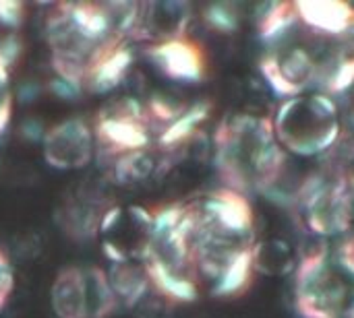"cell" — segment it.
I'll use <instances>...</instances> for the list:
<instances>
[{"label": "cell", "instance_id": "2", "mask_svg": "<svg viewBox=\"0 0 354 318\" xmlns=\"http://www.w3.org/2000/svg\"><path fill=\"white\" fill-rule=\"evenodd\" d=\"M214 166L226 188L243 197L270 195L286 166L272 118L247 112L226 116L214 132Z\"/></svg>", "mask_w": 354, "mask_h": 318}, {"label": "cell", "instance_id": "22", "mask_svg": "<svg viewBox=\"0 0 354 318\" xmlns=\"http://www.w3.org/2000/svg\"><path fill=\"white\" fill-rule=\"evenodd\" d=\"M336 265L340 267V271L348 273L351 277H354V234L344 236L338 246H336V255H334Z\"/></svg>", "mask_w": 354, "mask_h": 318}, {"label": "cell", "instance_id": "23", "mask_svg": "<svg viewBox=\"0 0 354 318\" xmlns=\"http://www.w3.org/2000/svg\"><path fill=\"white\" fill-rule=\"evenodd\" d=\"M25 19V4L19 0H0V25L19 27Z\"/></svg>", "mask_w": 354, "mask_h": 318}, {"label": "cell", "instance_id": "12", "mask_svg": "<svg viewBox=\"0 0 354 318\" xmlns=\"http://www.w3.org/2000/svg\"><path fill=\"white\" fill-rule=\"evenodd\" d=\"M145 56L170 81L199 83L205 79V56L201 48L189 37L145 46Z\"/></svg>", "mask_w": 354, "mask_h": 318}, {"label": "cell", "instance_id": "24", "mask_svg": "<svg viewBox=\"0 0 354 318\" xmlns=\"http://www.w3.org/2000/svg\"><path fill=\"white\" fill-rule=\"evenodd\" d=\"M346 317L354 318V296H353V300L348 302V308H346Z\"/></svg>", "mask_w": 354, "mask_h": 318}, {"label": "cell", "instance_id": "18", "mask_svg": "<svg viewBox=\"0 0 354 318\" xmlns=\"http://www.w3.org/2000/svg\"><path fill=\"white\" fill-rule=\"evenodd\" d=\"M338 106H340V139L326 157L334 159L330 166L348 170L354 166V91L344 95L338 101Z\"/></svg>", "mask_w": 354, "mask_h": 318}, {"label": "cell", "instance_id": "21", "mask_svg": "<svg viewBox=\"0 0 354 318\" xmlns=\"http://www.w3.org/2000/svg\"><path fill=\"white\" fill-rule=\"evenodd\" d=\"M12 292H15V269L6 250L0 246V312L8 306Z\"/></svg>", "mask_w": 354, "mask_h": 318}, {"label": "cell", "instance_id": "17", "mask_svg": "<svg viewBox=\"0 0 354 318\" xmlns=\"http://www.w3.org/2000/svg\"><path fill=\"white\" fill-rule=\"evenodd\" d=\"M110 286L120 306L133 308L137 306L151 290L149 277L141 263H120L112 265L108 271Z\"/></svg>", "mask_w": 354, "mask_h": 318}, {"label": "cell", "instance_id": "5", "mask_svg": "<svg viewBox=\"0 0 354 318\" xmlns=\"http://www.w3.org/2000/svg\"><path fill=\"white\" fill-rule=\"evenodd\" d=\"M295 199L307 230L315 236L354 234V188L346 170L326 166L301 184Z\"/></svg>", "mask_w": 354, "mask_h": 318}, {"label": "cell", "instance_id": "16", "mask_svg": "<svg viewBox=\"0 0 354 318\" xmlns=\"http://www.w3.org/2000/svg\"><path fill=\"white\" fill-rule=\"evenodd\" d=\"M299 265V259L290 242L282 238H268L255 242L253 246V267L255 273L266 277H286Z\"/></svg>", "mask_w": 354, "mask_h": 318}, {"label": "cell", "instance_id": "6", "mask_svg": "<svg viewBox=\"0 0 354 318\" xmlns=\"http://www.w3.org/2000/svg\"><path fill=\"white\" fill-rule=\"evenodd\" d=\"M295 271V308L301 318L346 317L348 286L326 246L311 248Z\"/></svg>", "mask_w": 354, "mask_h": 318}, {"label": "cell", "instance_id": "14", "mask_svg": "<svg viewBox=\"0 0 354 318\" xmlns=\"http://www.w3.org/2000/svg\"><path fill=\"white\" fill-rule=\"evenodd\" d=\"M255 27L266 48L284 43L303 29L295 10V2H266L257 6Z\"/></svg>", "mask_w": 354, "mask_h": 318}, {"label": "cell", "instance_id": "1", "mask_svg": "<svg viewBox=\"0 0 354 318\" xmlns=\"http://www.w3.org/2000/svg\"><path fill=\"white\" fill-rule=\"evenodd\" d=\"M139 2H54L44 37L54 72L85 91L95 72L129 48Z\"/></svg>", "mask_w": 354, "mask_h": 318}, {"label": "cell", "instance_id": "8", "mask_svg": "<svg viewBox=\"0 0 354 318\" xmlns=\"http://www.w3.org/2000/svg\"><path fill=\"white\" fill-rule=\"evenodd\" d=\"M93 135L97 151L102 149L114 159L131 151L153 147L160 130L149 118L145 103L135 97H120L97 112Z\"/></svg>", "mask_w": 354, "mask_h": 318}, {"label": "cell", "instance_id": "7", "mask_svg": "<svg viewBox=\"0 0 354 318\" xmlns=\"http://www.w3.org/2000/svg\"><path fill=\"white\" fill-rule=\"evenodd\" d=\"M50 306L56 318H110L120 308L108 271L97 265L60 269L50 286Z\"/></svg>", "mask_w": 354, "mask_h": 318}, {"label": "cell", "instance_id": "13", "mask_svg": "<svg viewBox=\"0 0 354 318\" xmlns=\"http://www.w3.org/2000/svg\"><path fill=\"white\" fill-rule=\"evenodd\" d=\"M301 25L328 39H353L354 4L344 0H301L295 2Z\"/></svg>", "mask_w": 354, "mask_h": 318}, {"label": "cell", "instance_id": "19", "mask_svg": "<svg viewBox=\"0 0 354 318\" xmlns=\"http://www.w3.org/2000/svg\"><path fill=\"white\" fill-rule=\"evenodd\" d=\"M201 19L205 27L218 35H232L241 27V12H239V6L232 2L207 4L201 12Z\"/></svg>", "mask_w": 354, "mask_h": 318}, {"label": "cell", "instance_id": "3", "mask_svg": "<svg viewBox=\"0 0 354 318\" xmlns=\"http://www.w3.org/2000/svg\"><path fill=\"white\" fill-rule=\"evenodd\" d=\"M274 132L284 151L301 157H326L340 139L338 99L313 91L282 99L274 118Z\"/></svg>", "mask_w": 354, "mask_h": 318}, {"label": "cell", "instance_id": "10", "mask_svg": "<svg viewBox=\"0 0 354 318\" xmlns=\"http://www.w3.org/2000/svg\"><path fill=\"white\" fill-rule=\"evenodd\" d=\"M93 126L83 118H66L52 124L41 143L44 161L58 172H75L87 168L95 157Z\"/></svg>", "mask_w": 354, "mask_h": 318}, {"label": "cell", "instance_id": "4", "mask_svg": "<svg viewBox=\"0 0 354 318\" xmlns=\"http://www.w3.org/2000/svg\"><path fill=\"white\" fill-rule=\"evenodd\" d=\"M332 39L315 35L305 27L284 43L266 48L259 58V72L268 87L282 99L317 89L324 54Z\"/></svg>", "mask_w": 354, "mask_h": 318}, {"label": "cell", "instance_id": "15", "mask_svg": "<svg viewBox=\"0 0 354 318\" xmlns=\"http://www.w3.org/2000/svg\"><path fill=\"white\" fill-rule=\"evenodd\" d=\"M209 114H212V103L205 99H199V101L187 106L183 110V114L162 130V135L156 141V147L164 153H172V151L180 149L195 137L199 126L209 118Z\"/></svg>", "mask_w": 354, "mask_h": 318}, {"label": "cell", "instance_id": "11", "mask_svg": "<svg viewBox=\"0 0 354 318\" xmlns=\"http://www.w3.org/2000/svg\"><path fill=\"white\" fill-rule=\"evenodd\" d=\"M193 21V6L180 0L139 2L137 19L131 31V41L158 46L187 37Z\"/></svg>", "mask_w": 354, "mask_h": 318}, {"label": "cell", "instance_id": "20", "mask_svg": "<svg viewBox=\"0 0 354 318\" xmlns=\"http://www.w3.org/2000/svg\"><path fill=\"white\" fill-rule=\"evenodd\" d=\"M12 110H15V95L10 87V66L0 56V135L10 124Z\"/></svg>", "mask_w": 354, "mask_h": 318}, {"label": "cell", "instance_id": "9", "mask_svg": "<svg viewBox=\"0 0 354 318\" xmlns=\"http://www.w3.org/2000/svg\"><path fill=\"white\" fill-rule=\"evenodd\" d=\"M151 232V209L141 205H110L102 217L97 240L112 265L141 263Z\"/></svg>", "mask_w": 354, "mask_h": 318}]
</instances>
